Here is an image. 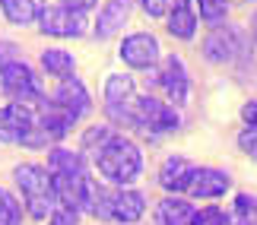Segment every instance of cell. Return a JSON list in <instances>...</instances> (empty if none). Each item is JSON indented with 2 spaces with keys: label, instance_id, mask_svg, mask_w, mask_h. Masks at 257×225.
<instances>
[{
  "label": "cell",
  "instance_id": "cell-1",
  "mask_svg": "<svg viewBox=\"0 0 257 225\" xmlns=\"http://www.w3.org/2000/svg\"><path fill=\"white\" fill-rule=\"evenodd\" d=\"M48 171H51V181H54V197L61 206L67 209H86L92 206V197H95V184L86 171V162L80 152H70V149H51L48 155Z\"/></svg>",
  "mask_w": 257,
  "mask_h": 225
},
{
  "label": "cell",
  "instance_id": "cell-2",
  "mask_svg": "<svg viewBox=\"0 0 257 225\" xmlns=\"http://www.w3.org/2000/svg\"><path fill=\"white\" fill-rule=\"evenodd\" d=\"M92 159H95L98 174H102L105 181H111L114 187H131L143 171L140 146L134 140H127V136H117V133H111L102 146H98L92 152Z\"/></svg>",
  "mask_w": 257,
  "mask_h": 225
},
{
  "label": "cell",
  "instance_id": "cell-3",
  "mask_svg": "<svg viewBox=\"0 0 257 225\" xmlns=\"http://www.w3.org/2000/svg\"><path fill=\"white\" fill-rule=\"evenodd\" d=\"M13 181L19 193H23V203L29 209V216L32 219H48L54 209V181H51V171L45 168V165H35V162H23L13 168Z\"/></svg>",
  "mask_w": 257,
  "mask_h": 225
},
{
  "label": "cell",
  "instance_id": "cell-4",
  "mask_svg": "<svg viewBox=\"0 0 257 225\" xmlns=\"http://www.w3.org/2000/svg\"><path fill=\"white\" fill-rule=\"evenodd\" d=\"M89 212L98 216V219L117 222V225H134V222H140L143 212H146V197L140 190H131V187H114V190L95 187Z\"/></svg>",
  "mask_w": 257,
  "mask_h": 225
},
{
  "label": "cell",
  "instance_id": "cell-5",
  "mask_svg": "<svg viewBox=\"0 0 257 225\" xmlns=\"http://www.w3.org/2000/svg\"><path fill=\"white\" fill-rule=\"evenodd\" d=\"M131 124L140 127L146 133H172L181 127V117L172 105H165L153 95H143V99L134 102V114H131Z\"/></svg>",
  "mask_w": 257,
  "mask_h": 225
},
{
  "label": "cell",
  "instance_id": "cell-6",
  "mask_svg": "<svg viewBox=\"0 0 257 225\" xmlns=\"http://www.w3.org/2000/svg\"><path fill=\"white\" fill-rule=\"evenodd\" d=\"M0 86L13 102L19 105H35L42 102V86H38V76L32 73V67L23 61H10L0 67Z\"/></svg>",
  "mask_w": 257,
  "mask_h": 225
},
{
  "label": "cell",
  "instance_id": "cell-7",
  "mask_svg": "<svg viewBox=\"0 0 257 225\" xmlns=\"http://www.w3.org/2000/svg\"><path fill=\"white\" fill-rule=\"evenodd\" d=\"M134 102H137V92H134L131 76H124V73L108 76L105 80V111H108V117L117 124H131Z\"/></svg>",
  "mask_w": 257,
  "mask_h": 225
},
{
  "label": "cell",
  "instance_id": "cell-8",
  "mask_svg": "<svg viewBox=\"0 0 257 225\" xmlns=\"http://www.w3.org/2000/svg\"><path fill=\"white\" fill-rule=\"evenodd\" d=\"M38 23H42L38 29L45 35H54V38H80L86 32V16L67 7H45Z\"/></svg>",
  "mask_w": 257,
  "mask_h": 225
},
{
  "label": "cell",
  "instance_id": "cell-9",
  "mask_svg": "<svg viewBox=\"0 0 257 225\" xmlns=\"http://www.w3.org/2000/svg\"><path fill=\"white\" fill-rule=\"evenodd\" d=\"M32 105L10 102L0 108V143H29L32 136Z\"/></svg>",
  "mask_w": 257,
  "mask_h": 225
},
{
  "label": "cell",
  "instance_id": "cell-10",
  "mask_svg": "<svg viewBox=\"0 0 257 225\" xmlns=\"http://www.w3.org/2000/svg\"><path fill=\"white\" fill-rule=\"evenodd\" d=\"M121 61L134 70H150L159 61V42L156 35L150 32H137V35H127L121 42Z\"/></svg>",
  "mask_w": 257,
  "mask_h": 225
},
{
  "label": "cell",
  "instance_id": "cell-11",
  "mask_svg": "<svg viewBox=\"0 0 257 225\" xmlns=\"http://www.w3.org/2000/svg\"><path fill=\"white\" fill-rule=\"evenodd\" d=\"M54 105L70 117V121H80V117H86L89 108H92V99H89L86 86L76 80V76H70V80H61V86H57Z\"/></svg>",
  "mask_w": 257,
  "mask_h": 225
},
{
  "label": "cell",
  "instance_id": "cell-12",
  "mask_svg": "<svg viewBox=\"0 0 257 225\" xmlns=\"http://www.w3.org/2000/svg\"><path fill=\"white\" fill-rule=\"evenodd\" d=\"M229 187H232L229 171H219V168H194L191 184H187L184 193H191L194 200H216V197H222Z\"/></svg>",
  "mask_w": 257,
  "mask_h": 225
},
{
  "label": "cell",
  "instance_id": "cell-13",
  "mask_svg": "<svg viewBox=\"0 0 257 225\" xmlns=\"http://www.w3.org/2000/svg\"><path fill=\"white\" fill-rule=\"evenodd\" d=\"M159 86H162V92L169 95V102H175V105H184L187 102L191 80H187V70H184V61H181V57L172 54V57H165V61H162Z\"/></svg>",
  "mask_w": 257,
  "mask_h": 225
},
{
  "label": "cell",
  "instance_id": "cell-14",
  "mask_svg": "<svg viewBox=\"0 0 257 225\" xmlns=\"http://www.w3.org/2000/svg\"><path fill=\"white\" fill-rule=\"evenodd\" d=\"M194 168H197V165L191 159H184V155H172V159H165L162 168H159V184L169 193H184L187 184H191Z\"/></svg>",
  "mask_w": 257,
  "mask_h": 225
},
{
  "label": "cell",
  "instance_id": "cell-15",
  "mask_svg": "<svg viewBox=\"0 0 257 225\" xmlns=\"http://www.w3.org/2000/svg\"><path fill=\"white\" fill-rule=\"evenodd\" d=\"M203 51H206V57H210V61H216V64H229V61H235V57H238V51H241V35L235 32V29H216V32L206 38Z\"/></svg>",
  "mask_w": 257,
  "mask_h": 225
},
{
  "label": "cell",
  "instance_id": "cell-16",
  "mask_svg": "<svg viewBox=\"0 0 257 225\" xmlns=\"http://www.w3.org/2000/svg\"><path fill=\"white\" fill-rule=\"evenodd\" d=\"M169 13V32L181 42H191L197 32V10L194 0H172V7L165 10Z\"/></svg>",
  "mask_w": 257,
  "mask_h": 225
},
{
  "label": "cell",
  "instance_id": "cell-17",
  "mask_svg": "<svg viewBox=\"0 0 257 225\" xmlns=\"http://www.w3.org/2000/svg\"><path fill=\"white\" fill-rule=\"evenodd\" d=\"M127 13H131L127 0H108L102 7V13H98V19H95V38H111L127 23Z\"/></svg>",
  "mask_w": 257,
  "mask_h": 225
},
{
  "label": "cell",
  "instance_id": "cell-18",
  "mask_svg": "<svg viewBox=\"0 0 257 225\" xmlns=\"http://www.w3.org/2000/svg\"><path fill=\"white\" fill-rule=\"evenodd\" d=\"M191 216H194V206L181 193H172V197H165L159 203V209H156V225H187Z\"/></svg>",
  "mask_w": 257,
  "mask_h": 225
},
{
  "label": "cell",
  "instance_id": "cell-19",
  "mask_svg": "<svg viewBox=\"0 0 257 225\" xmlns=\"http://www.w3.org/2000/svg\"><path fill=\"white\" fill-rule=\"evenodd\" d=\"M0 7H4V16L16 26L38 23V16L45 13V0H0Z\"/></svg>",
  "mask_w": 257,
  "mask_h": 225
},
{
  "label": "cell",
  "instance_id": "cell-20",
  "mask_svg": "<svg viewBox=\"0 0 257 225\" xmlns=\"http://www.w3.org/2000/svg\"><path fill=\"white\" fill-rule=\"evenodd\" d=\"M42 67L51 76H57V80H70L73 70H76V61L64 48H48V51H42Z\"/></svg>",
  "mask_w": 257,
  "mask_h": 225
},
{
  "label": "cell",
  "instance_id": "cell-21",
  "mask_svg": "<svg viewBox=\"0 0 257 225\" xmlns=\"http://www.w3.org/2000/svg\"><path fill=\"white\" fill-rule=\"evenodd\" d=\"M229 222L232 225H257V197L254 193H238V197H235Z\"/></svg>",
  "mask_w": 257,
  "mask_h": 225
},
{
  "label": "cell",
  "instance_id": "cell-22",
  "mask_svg": "<svg viewBox=\"0 0 257 225\" xmlns=\"http://www.w3.org/2000/svg\"><path fill=\"white\" fill-rule=\"evenodd\" d=\"M0 225H23V203L7 187H0Z\"/></svg>",
  "mask_w": 257,
  "mask_h": 225
},
{
  "label": "cell",
  "instance_id": "cell-23",
  "mask_svg": "<svg viewBox=\"0 0 257 225\" xmlns=\"http://www.w3.org/2000/svg\"><path fill=\"white\" fill-rule=\"evenodd\" d=\"M200 7V16L206 23H222L225 19V10H229V0H194Z\"/></svg>",
  "mask_w": 257,
  "mask_h": 225
},
{
  "label": "cell",
  "instance_id": "cell-24",
  "mask_svg": "<svg viewBox=\"0 0 257 225\" xmlns=\"http://www.w3.org/2000/svg\"><path fill=\"white\" fill-rule=\"evenodd\" d=\"M187 225H229V216L216 206H203V209H194V216Z\"/></svg>",
  "mask_w": 257,
  "mask_h": 225
},
{
  "label": "cell",
  "instance_id": "cell-25",
  "mask_svg": "<svg viewBox=\"0 0 257 225\" xmlns=\"http://www.w3.org/2000/svg\"><path fill=\"white\" fill-rule=\"evenodd\" d=\"M108 136H111V130H108V127H92V130L83 136V152H95L98 146L108 140Z\"/></svg>",
  "mask_w": 257,
  "mask_h": 225
},
{
  "label": "cell",
  "instance_id": "cell-26",
  "mask_svg": "<svg viewBox=\"0 0 257 225\" xmlns=\"http://www.w3.org/2000/svg\"><path fill=\"white\" fill-rule=\"evenodd\" d=\"M48 225H80V212L67 209V206H57V209H51V216H48Z\"/></svg>",
  "mask_w": 257,
  "mask_h": 225
},
{
  "label": "cell",
  "instance_id": "cell-27",
  "mask_svg": "<svg viewBox=\"0 0 257 225\" xmlns=\"http://www.w3.org/2000/svg\"><path fill=\"white\" fill-rule=\"evenodd\" d=\"M238 146L244 155H251V159L257 162V130H251V127H244V130L238 133Z\"/></svg>",
  "mask_w": 257,
  "mask_h": 225
},
{
  "label": "cell",
  "instance_id": "cell-28",
  "mask_svg": "<svg viewBox=\"0 0 257 225\" xmlns=\"http://www.w3.org/2000/svg\"><path fill=\"white\" fill-rule=\"evenodd\" d=\"M143 13L150 16H165V10H169V0H140Z\"/></svg>",
  "mask_w": 257,
  "mask_h": 225
},
{
  "label": "cell",
  "instance_id": "cell-29",
  "mask_svg": "<svg viewBox=\"0 0 257 225\" xmlns=\"http://www.w3.org/2000/svg\"><path fill=\"white\" fill-rule=\"evenodd\" d=\"M241 117H244V124L251 127V130H257V102H248L241 108Z\"/></svg>",
  "mask_w": 257,
  "mask_h": 225
},
{
  "label": "cell",
  "instance_id": "cell-30",
  "mask_svg": "<svg viewBox=\"0 0 257 225\" xmlns=\"http://www.w3.org/2000/svg\"><path fill=\"white\" fill-rule=\"evenodd\" d=\"M61 7L76 10V13H86V10H92V7H95V0H61Z\"/></svg>",
  "mask_w": 257,
  "mask_h": 225
},
{
  "label": "cell",
  "instance_id": "cell-31",
  "mask_svg": "<svg viewBox=\"0 0 257 225\" xmlns=\"http://www.w3.org/2000/svg\"><path fill=\"white\" fill-rule=\"evenodd\" d=\"M13 51H16V45H10V42H0V67H4V64H10V61H16V57H13Z\"/></svg>",
  "mask_w": 257,
  "mask_h": 225
},
{
  "label": "cell",
  "instance_id": "cell-32",
  "mask_svg": "<svg viewBox=\"0 0 257 225\" xmlns=\"http://www.w3.org/2000/svg\"><path fill=\"white\" fill-rule=\"evenodd\" d=\"M251 35H254V42H257V13L251 16Z\"/></svg>",
  "mask_w": 257,
  "mask_h": 225
}]
</instances>
